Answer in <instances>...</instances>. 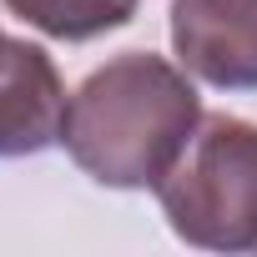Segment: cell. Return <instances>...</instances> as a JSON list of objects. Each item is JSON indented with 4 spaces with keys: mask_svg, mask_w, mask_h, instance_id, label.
I'll return each mask as SVG.
<instances>
[{
    "mask_svg": "<svg viewBox=\"0 0 257 257\" xmlns=\"http://www.w3.org/2000/svg\"><path fill=\"white\" fill-rule=\"evenodd\" d=\"M197 121L202 101L182 61L126 51L76 86L61 147L91 182L116 192H142L157 187L162 172L182 157Z\"/></svg>",
    "mask_w": 257,
    "mask_h": 257,
    "instance_id": "cell-1",
    "label": "cell"
},
{
    "mask_svg": "<svg viewBox=\"0 0 257 257\" xmlns=\"http://www.w3.org/2000/svg\"><path fill=\"white\" fill-rule=\"evenodd\" d=\"M167 227L202 252L257 247V126L227 111L197 121L182 157L152 187Z\"/></svg>",
    "mask_w": 257,
    "mask_h": 257,
    "instance_id": "cell-2",
    "label": "cell"
},
{
    "mask_svg": "<svg viewBox=\"0 0 257 257\" xmlns=\"http://www.w3.org/2000/svg\"><path fill=\"white\" fill-rule=\"evenodd\" d=\"M172 51L217 91H257V0H172Z\"/></svg>",
    "mask_w": 257,
    "mask_h": 257,
    "instance_id": "cell-3",
    "label": "cell"
},
{
    "mask_svg": "<svg viewBox=\"0 0 257 257\" xmlns=\"http://www.w3.org/2000/svg\"><path fill=\"white\" fill-rule=\"evenodd\" d=\"M66 81L46 46L6 36L0 51V162L36 157L66 132Z\"/></svg>",
    "mask_w": 257,
    "mask_h": 257,
    "instance_id": "cell-4",
    "label": "cell"
},
{
    "mask_svg": "<svg viewBox=\"0 0 257 257\" xmlns=\"http://www.w3.org/2000/svg\"><path fill=\"white\" fill-rule=\"evenodd\" d=\"M142 0H6V11L51 41H96L137 21Z\"/></svg>",
    "mask_w": 257,
    "mask_h": 257,
    "instance_id": "cell-5",
    "label": "cell"
},
{
    "mask_svg": "<svg viewBox=\"0 0 257 257\" xmlns=\"http://www.w3.org/2000/svg\"><path fill=\"white\" fill-rule=\"evenodd\" d=\"M0 51H6V31H0Z\"/></svg>",
    "mask_w": 257,
    "mask_h": 257,
    "instance_id": "cell-6",
    "label": "cell"
}]
</instances>
